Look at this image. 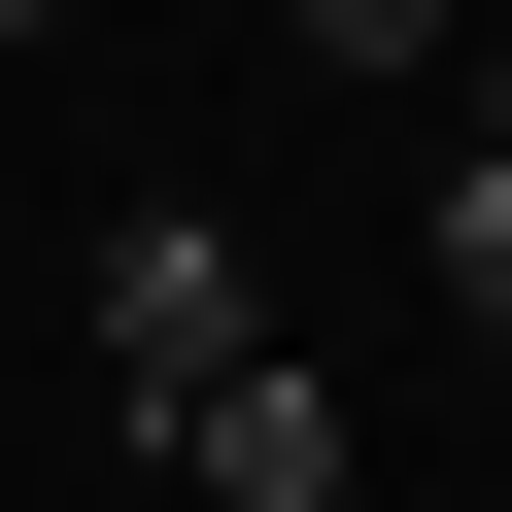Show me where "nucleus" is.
Listing matches in <instances>:
<instances>
[{"mask_svg":"<svg viewBox=\"0 0 512 512\" xmlns=\"http://www.w3.org/2000/svg\"><path fill=\"white\" fill-rule=\"evenodd\" d=\"M103 410H137L205 512H342V376L239 308V239H205V205H137V239H103Z\"/></svg>","mask_w":512,"mask_h":512,"instance_id":"f257e3e1","label":"nucleus"},{"mask_svg":"<svg viewBox=\"0 0 512 512\" xmlns=\"http://www.w3.org/2000/svg\"><path fill=\"white\" fill-rule=\"evenodd\" d=\"M274 35H308V69H444L478 0H274Z\"/></svg>","mask_w":512,"mask_h":512,"instance_id":"f03ea898","label":"nucleus"},{"mask_svg":"<svg viewBox=\"0 0 512 512\" xmlns=\"http://www.w3.org/2000/svg\"><path fill=\"white\" fill-rule=\"evenodd\" d=\"M444 308H478V342H512V171H444Z\"/></svg>","mask_w":512,"mask_h":512,"instance_id":"7ed1b4c3","label":"nucleus"},{"mask_svg":"<svg viewBox=\"0 0 512 512\" xmlns=\"http://www.w3.org/2000/svg\"><path fill=\"white\" fill-rule=\"evenodd\" d=\"M444 69H478V137H444V171H512V35H444Z\"/></svg>","mask_w":512,"mask_h":512,"instance_id":"20e7f679","label":"nucleus"},{"mask_svg":"<svg viewBox=\"0 0 512 512\" xmlns=\"http://www.w3.org/2000/svg\"><path fill=\"white\" fill-rule=\"evenodd\" d=\"M0 35H35V0H0Z\"/></svg>","mask_w":512,"mask_h":512,"instance_id":"39448f33","label":"nucleus"}]
</instances>
